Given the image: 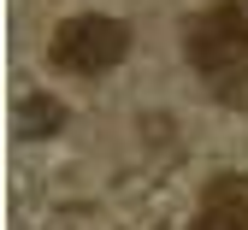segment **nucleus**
Instances as JSON below:
<instances>
[{
	"instance_id": "obj_1",
	"label": "nucleus",
	"mask_w": 248,
	"mask_h": 230,
	"mask_svg": "<svg viewBox=\"0 0 248 230\" xmlns=\"http://www.w3.org/2000/svg\"><path fill=\"white\" fill-rule=\"evenodd\" d=\"M183 47H189V65L201 83H213L231 101H248V12L242 6L219 0V6L195 12L183 30Z\"/></svg>"
},
{
	"instance_id": "obj_2",
	"label": "nucleus",
	"mask_w": 248,
	"mask_h": 230,
	"mask_svg": "<svg viewBox=\"0 0 248 230\" xmlns=\"http://www.w3.org/2000/svg\"><path fill=\"white\" fill-rule=\"evenodd\" d=\"M53 65L71 77H101L112 71V65H124V53H130V30H124L118 18L107 12H77L53 30Z\"/></svg>"
},
{
	"instance_id": "obj_3",
	"label": "nucleus",
	"mask_w": 248,
	"mask_h": 230,
	"mask_svg": "<svg viewBox=\"0 0 248 230\" xmlns=\"http://www.w3.org/2000/svg\"><path fill=\"white\" fill-rule=\"evenodd\" d=\"M189 230H248V183H242V177L213 183Z\"/></svg>"
},
{
	"instance_id": "obj_4",
	"label": "nucleus",
	"mask_w": 248,
	"mask_h": 230,
	"mask_svg": "<svg viewBox=\"0 0 248 230\" xmlns=\"http://www.w3.org/2000/svg\"><path fill=\"white\" fill-rule=\"evenodd\" d=\"M12 124H18V136H24V142H36V136H53V130L65 124V107H59L53 94H30V101L18 107Z\"/></svg>"
}]
</instances>
